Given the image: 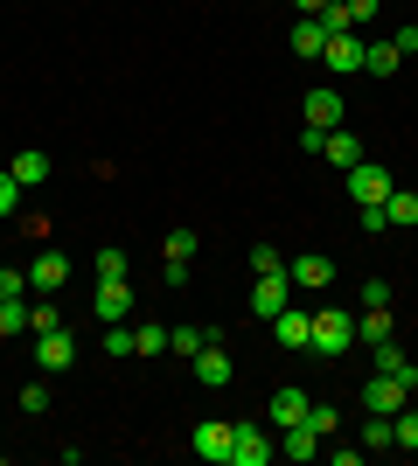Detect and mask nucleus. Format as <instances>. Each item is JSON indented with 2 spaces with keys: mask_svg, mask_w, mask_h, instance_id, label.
Here are the masks:
<instances>
[{
  "mask_svg": "<svg viewBox=\"0 0 418 466\" xmlns=\"http://www.w3.org/2000/svg\"><path fill=\"white\" fill-rule=\"evenodd\" d=\"M356 349V313L342 307H321L314 313V334H307V355H321V362H335V355Z\"/></svg>",
  "mask_w": 418,
  "mask_h": 466,
  "instance_id": "f257e3e1",
  "label": "nucleus"
},
{
  "mask_svg": "<svg viewBox=\"0 0 418 466\" xmlns=\"http://www.w3.org/2000/svg\"><path fill=\"white\" fill-rule=\"evenodd\" d=\"M391 188H398V181H391V167H377V160H356V167H349V202H356V209H383Z\"/></svg>",
  "mask_w": 418,
  "mask_h": 466,
  "instance_id": "f03ea898",
  "label": "nucleus"
},
{
  "mask_svg": "<svg viewBox=\"0 0 418 466\" xmlns=\"http://www.w3.org/2000/svg\"><path fill=\"white\" fill-rule=\"evenodd\" d=\"M91 320H98V328H126V320H133V286H126V279H105L98 299H91Z\"/></svg>",
  "mask_w": 418,
  "mask_h": 466,
  "instance_id": "7ed1b4c3",
  "label": "nucleus"
},
{
  "mask_svg": "<svg viewBox=\"0 0 418 466\" xmlns=\"http://www.w3.org/2000/svg\"><path fill=\"white\" fill-rule=\"evenodd\" d=\"M279 452V439H265V425H230V466H265Z\"/></svg>",
  "mask_w": 418,
  "mask_h": 466,
  "instance_id": "20e7f679",
  "label": "nucleus"
},
{
  "mask_svg": "<svg viewBox=\"0 0 418 466\" xmlns=\"http://www.w3.org/2000/svg\"><path fill=\"white\" fill-rule=\"evenodd\" d=\"M189 362H196V383H202V390H223L230 376H238V362H230V349H223V341H202Z\"/></svg>",
  "mask_w": 418,
  "mask_h": 466,
  "instance_id": "39448f33",
  "label": "nucleus"
},
{
  "mask_svg": "<svg viewBox=\"0 0 418 466\" xmlns=\"http://www.w3.org/2000/svg\"><path fill=\"white\" fill-rule=\"evenodd\" d=\"M36 362H42V376H63L70 362H77V334H63V328L36 334Z\"/></svg>",
  "mask_w": 418,
  "mask_h": 466,
  "instance_id": "423d86ee",
  "label": "nucleus"
},
{
  "mask_svg": "<svg viewBox=\"0 0 418 466\" xmlns=\"http://www.w3.org/2000/svg\"><path fill=\"white\" fill-rule=\"evenodd\" d=\"M404 404H412V390H404L398 376H377V370H370V383H362V410H383V418H398Z\"/></svg>",
  "mask_w": 418,
  "mask_h": 466,
  "instance_id": "0eeeda50",
  "label": "nucleus"
},
{
  "mask_svg": "<svg viewBox=\"0 0 418 466\" xmlns=\"http://www.w3.org/2000/svg\"><path fill=\"white\" fill-rule=\"evenodd\" d=\"M286 279H293V286H307V292H328V286H335V258H328V251L286 258Z\"/></svg>",
  "mask_w": 418,
  "mask_h": 466,
  "instance_id": "6e6552de",
  "label": "nucleus"
},
{
  "mask_svg": "<svg viewBox=\"0 0 418 466\" xmlns=\"http://www.w3.org/2000/svg\"><path fill=\"white\" fill-rule=\"evenodd\" d=\"M265 328H272V341H279V349H307V334H314V313H300L293 299H286V307H279L272 320H265Z\"/></svg>",
  "mask_w": 418,
  "mask_h": 466,
  "instance_id": "1a4fd4ad",
  "label": "nucleus"
},
{
  "mask_svg": "<svg viewBox=\"0 0 418 466\" xmlns=\"http://www.w3.org/2000/svg\"><path fill=\"white\" fill-rule=\"evenodd\" d=\"M370 355H377V376H398L404 390H418V362L398 349V334H391V341H370Z\"/></svg>",
  "mask_w": 418,
  "mask_h": 466,
  "instance_id": "9d476101",
  "label": "nucleus"
},
{
  "mask_svg": "<svg viewBox=\"0 0 418 466\" xmlns=\"http://www.w3.org/2000/svg\"><path fill=\"white\" fill-rule=\"evenodd\" d=\"M189 446L202 452L209 466H230V425H217V418H202L196 431H189Z\"/></svg>",
  "mask_w": 418,
  "mask_h": 466,
  "instance_id": "9b49d317",
  "label": "nucleus"
},
{
  "mask_svg": "<svg viewBox=\"0 0 418 466\" xmlns=\"http://www.w3.org/2000/svg\"><path fill=\"white\" fill-rule=\"evenodd\" d=\"M321 63H328L335 77H349V70H362V28H349V35H328V49H321Z\"/></svg>",
  "mask_w": 418,
  "mask_h": 466,
  "instance_id": "f8f14e48",
  "label": "nucleus"
},
{
  "mask_svg": "<svg viewBox=\"0 0 418 466\" xmlns=\"http://www.w3.org/2000/svg\"><path fill=\"white\" fill-rule=\"evenodd\" d=\"M63 279H70V258L42 244V251H36V265H28V292H56Z\"/></svg>",
  "mask_w": 418,
  "mask_h": 466,
  "instance_id": "ddd939ff",
  "label": "nucleus"
},
{
  "mask_svg": "<svg viewBox=\"0 0 418 466\" xmlns=\"http://www.w3.org/2000/svg\"><path fill=\"white\" fill-rule=\"evenodd\" d=\"M286 292H293V279H286V272H259V286H251V313L272 320V313L286 307Z\"/></svg>",
  "mask_w": 418,
  "mask_h": 466,
  "instance_id": "4468645a",
  "label": "nucleus"
},
{
  "mask_svg": "<svg viewBox=\"0 0 418 466\" xmlns=\"http://www.w3.org/2000/svg\"><path fill=\"white\" fill-rule=\"evenodd\" d=\"M300 112H307V126H321V133H335L349 105H342V91H328V84H321V91H307V105H300Z\"/></svg>",
  "mask_w": 418,
  "mask_h": 466,
  "instance_id": "2eb2a0df",
  "label": "nucleus"
},
{
  "mask_svg": "<svg viewBox=\"0 0 418 466\" xmlns=\"http://www.w3.org/2000/svg\"><path fill=\"white\" fill-rule=\"evenodd\" d=\"M321 160H328V167H342V175H349V167H356V160H362V139L349 133V126H335V133H321Z\"/></svg>",
  "mask_w": 418,
  "mask_h": 466,
  "instance_id": "dca6fc26",
  "label": "nucleus"
},
{
  "mask_svg": "<svg viewBox=\"0 0 418 466\" xmlns=\"http://www.w3.org/2000/svg\"><path fill=\"white\" fill-rule=\"evenodd\" d=\"M307 404H314V397H307V390H272V431H286V425H300V418H307Z\"/></svg>",
  "mask_w": 418,
  "mask_h": 466,
  "instance_id": "f3484780",
  "label": "nucleus"
},
{
  "mask_svg": "<svg viewBox=\"0 0 418 466\" xmlns=\"http://www.w3.org/2000/svg\"><path fill=\"white\" fill-rule=\"evenodd\" d=\"M279 452H286V460H314V452H321V431L307 425V418H300V425H286V431H279Z\"/></svg>",
  "mask_w": 418,
  "mask_h": 466,
  "instance_id": "a211bd4d",
  "label": "nucleus"
},
{
  "mask_svg": "<svg viewBox=\"0 0 418 466\" xmlns=\"http://www.w3.org/2000/svg\"><path fill=\"white\" fill-rule=\"evenodd\" d=\"M7 175H15L21 188H42V181H49V154H42V147H28V154L7 160Z\"/></svg>",
  "mask_w": 418,
  "mask_h": 466,
  "instance_id": "6ab92c4d",
  "label": "nucleus"
},
{
  "mask_svg": "<svg viewBox=\"0 0 418 466\" xmlns=\"http://www.w3.org/2000/svg\"><path fill=\"white\" fill-rule=\"evenodd\" d=\"M286 42H293V56H321V49H328V28H321V15H300Z\"/></svg>",
  "mask_w": 418,
  "mask_h": 466,
  "instance_id": "aec40b11",
  "label": "nucleus"
},
{
  "mask_svg": "<svg viewBox=\"0 0 418 466\" xmlns=\"http://www.w3.org/2000/svg\"><path fill=\"white\" fill-rule=\"evenodd\" d=\"M398 42H362V70H370V77H391V70H398Z\"/></svg>",
  "mask_w": 418,
  "mask_h": 466,
  "instance_id": "412c9836",
  "label": "nucleus"
},
{
  "mask_svg": "<svg viewBox=\"0 0 418 466\" xmlns=\"http://www.w3.org/2000/svg\"><path fill=\"white\" fill-rule=\"evenodd\" d=\"M133 355H147V362L168 355V328H160V320H139V328H133Z\"/></svg>",
  "mask_w": 418,
  "mask_h": 466,
  "instance_id": "4be33fe9",
  "label": "nucleus"
},
{
  "mask_svg": "<svg viewBox=\"0 0 418 466\" xmlns=\"http://www.w3.org/2000/svg\"><path fill=\"white\" fill-rule=\"evenodd\" d=\"M223 328H168V355H196L202 341H217Z\"/></svg>",
  "mask_w": 418,
  "mask_h": 466,
  "instance_id": "5701e85b",
  "label": "nucleus"
},
{
  "mask_svg": "<svg viewBox=\"0 0 418 466\" xmlns=\"http://www.w3.org/2000/svg\"><path fill=\"white\" fill-rule=\"evenodd\" d=\"M49 328H63V313H56L49 292H36V299H28V334H49Z\"/></svg>",
  "mask_w": 418,
  "mask_h": 466,
  "instance_id": "b1692460",
  "label": "nucleus"
},
{
  "mask_svg": "<svg viewBox=\"0 0 418 466\" xmlns=\"http://www.w3.org/2000/svg\"><path fill=\"white\" fill-rule=\"evenodd\" d=\"M196 251H202V237L189 230V223H181V230H168V265H189Z\"/></svg>",
  "mask_w": 418,
  "mask_h": 466,
  "instance_id": "393cba45",
  "label": "nucleus"
},
{
  "mask_svg": "<svg viewBox=\"0 0 418 466\" xmlns=\"http://www.w3.org/2000/svg\"><path fill=\"white\" fill-rule=\"evenodd\" d=\"M383 223H418V195H412V188H391V202H383Z\"/></svg>",
  "mask_w": 418,
  "mask_h": 466,
  "instance_id": "a878e982",
  "label": "nucleus"
},
{
  "mask_svg": "<svg viewBox=\"0 0 418 466\" xmlns=\"http://www.w3.org/2000/svg\"><path fill=\"white\" fill-rule=\"evenodd\" d=\"M362 446H398V425H391V418H383V410H370V425H362Z\"/></svg>",
  "mask_w": 418,
  "mask_h": 466,
  "instance_id": "bb28decb",
  "label": "nucleus"
},
{
  "mask_svg": "<svg viewBox=\"0 0 418 466\" xmlns=\"http://www.w3.org/2000/svg\"><path fill=\"white\" fill-rule=\"evenodd\" d=\"M0 334H28V299H0Z\"/></svg>",
  "mask_w": 418,
  "mask_h": 466,
  "instance_id": "cd10ccee",
  "label": "nucleus"
},
{
  "mask_svg": "<svg viewBox=\"0 0 418 466\" xmlns=\"http://www.w3.org/2000/svg\"><path fill=\"white\" fill-rule=\"evenodd\" d=\"M98 349L126 362V355H133V320H126V328H105V334H98Z\"/></svg>",
  "mask_w": 418,
  "mask_h": 466,
  "instance_id": "c85d7f7f",
  "label": "nucleus"
},
{
  "mask_svg": "<svg viewBox=\"0 0 418 466\" xmlns=\"http://www.w3.org/2000/svg\"><path fill=\"white\" fill-rule=\"evenodd\" d=\"M126 272H133L126 251H119V244H105V251H98V286H105V279H126Z\"/></svg>",
  "mask_w": 418,
  "mask_h": 466,
  "instance_id": "c756f323",
  "label": "nucleus"
},
{
  "mask_svg": "<svg viewBox=\"0 0 418 466\" xmlns=\"http://www.w3.org/2000/svg\"><path fill=\"white\" fill-rule=\"evenodd\" d=\"M307 425H314V431H321V439H328V431H335V425H342V410H335V404H328V397H321V404H307Z\"/></svg>",
  "mask_w": 418,
  "mask_h": 466,
  "instance_id": "7c9ffc66",
  "label": "nucleus"
},
{
  "mask_svg": "<svg viewBox=\"0 0 418 466\" xmlns=\"http://www.w3.org/2000/svg\"><path fill=\"white\" fill-rule=\"evenodd\" d=\"M21 195H28V188H21V181L0 167V216H21Z\"/></svg>",
  "mask_w": 418,
  "mask_h": 466,
  "instance_id": "2f4dec72",
  "label": "nucleus"
},
{
  "mask_svg": "<svg viewBox=\"0 0 418 466\" xmlns=\"http://www.w3.org/2000/svg\"><path fill=\"white\" fill-rule=\"evenodd\" d=\"M391 425H398V446H404V452H418V410L404 404L398 418H391Z\"/></svg>",
  "mask_w": 418,
  "mask_h": 466,
  "instance_id": "473e14b6",
  "label": "nucleus"
},
{
  "mask_svg": "<svg viewBox=\"0 0 418 466\" xmlns=\"http://www.w3.org/2000/svg\"><path fill=\"white\" fill-rule=\"evenodd\" d=\"M251 272H286V251H279V244H259V251H251Z\"/></svg>",
  "mask_w": 418,
  "mask_h": 466,
  "instance_id": "72a5a7b5",
  "label": "nucleus"
},
{
  "mask_svg": "<svg viewBox=\"0 0 418 466\" xmlns=\"http://www.w3.org/2000/svg\"><path fill=\"white\" fill-rule=\"evenodd\" d=\"M21 410H28V418H42V410H49V383H42V376L21 390Z\"/></svg>",
  "mask_w": 418,
  "mask_h": 466,
  "instance_id": "f704fd0d",
  "label": "nucleus"
},
{
  "mask_svg": "<svg viewBox=\"0 0 418 466\" xmlns=\"http://www.w3.org/2000/svg\"><path fill=\"white\" fill-rule=\"evenodd\" d=\"M28 292V272H15V265H0V299H21Z\"/></svg>",
  "mask_w": 418,
  "mask_h": 466,
  "instance_id": "c9c22d12",
  "label": "nucleus"
},
{
  "mask_svg": "<svg viewBox=\"0 0 418 466\" xmlns=\"http://www.w3.org/2000/svg\"><path fill=\"white\" fill-rule=\"evenodd\" d=\"M362 307H391V279H362Z\"/></svg>",
  "mask_w": 418,
  "mask_h": 466,
  "instance_id": "e433bc0d",
  "label": "nucleus"
},
{
  "mask_svg": "<svg viewBox=\"0 0 418 466\" xmlns=\"http://www.w3.org/2000/svg\"><path fill=\"white\" fill-rule=\"evenodd\" d=\"M391 42H398V56H418V21H404V28H398Z\"/></svg>",
  "mask_w": 418,
  "mask_h": 466,
  "instance_id": "4c0bfd02",
  "label": "nucleus"
},
{
  "mask_svg": "<svg viewBox=\"0 0 418 466\" xmlns=\"http://www.w3.org/2000/svg\"><path fill=\"white\" fill-rule=\"evenodd\" d=\"M293 7H300V15H321V7H328V0H293Z\"/></svg>",
  "mask_w": 418,
  "mask_h": 466,
  "instance_id": "58836bf2",
  "label": "nucleus"
}]
</instances>
